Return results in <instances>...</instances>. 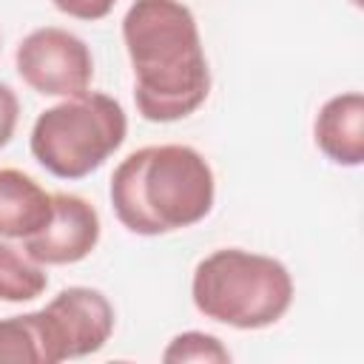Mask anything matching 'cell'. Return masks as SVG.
Instances as JSON below:
<instances>
[{"label": "cell", "mask_w": 364, "mask_h": 364, "mask_svg": "<svg viewBox=\"0 0 364 364\" xmlns=\"http://www.w3.org/2000/svg\"><path fill=\"white\" fill-rule=\"evenodd\" d=\"M20 122V100L17 91L6 82H0V148H6L17 131Z\"/></svg>", "instance_id": "5bb4252c"}, {"label": "cell", "mask_w": 364, "mask_h": 364, "mask_svg": "<svg viewBox=\"0 0 364 364\" xmlns=\"http://www.w3.org/2000/svg\"><path fill=\"white\" fill-rule=\"evenodd\" d=\"M134 71V102L148 122H179L210 94L199 23L182 0H134L122 17Z\"/></svg>", "instance_id": "6da1fadb"}, {"label": "cell", "mask_w": 364, "mask_h": 364, "mask_svg": "<svg viewBox=\"0 0 364 364\" xmlns=\"http://www.w3.org/2000/svg\"><path fill=\"white\" fill-rule=\"evenodd\" d=\"M296 284L284 262L245 250L219 247L196 262L191 276L193 307L233 330H264L284 318Z\"/></svg>", "instance_id": "3957f363"}, {"label": "cell", "mask_w": 364, "mask_h": 364, "mask_svg": "<svg viewBox=\"0 0 364 364\" xmlns=\"http://www.w3.org/2000/svg\"><path fill=\"white\" fill-rule=\"evenodd\" d=\"M37 318L46 336L48 364L100 353L117 327V313L108 296L85 284L63 287L46 307L37 310Z\"/></svg>", "instance_id": "8992f818"}, {"label": "cell", "mask_w": 364, "mask_h": 364, "mask_svg": "<svg viewBox=\"0 0 364 364\" xmlns=\"http://www.w3.org/2000/svg\"><path fill=\"white\" fill-rule=\"evenodd\" d=\"M51 193L20 168H0V239H28L51 219Z\"/></svg>", "instance_id": "9c48e42d"}, {"label": "cell", "mask_w": 364, "mask_h": 364, "mask_svg": "<svg viewBox=\"0 0 364 364\" xmlns=\"http://www.w3.org/2000/svg\"><path fill=\"white\" fill-rule=\"evenodd\" d=\"M230 358L233 355L222 344V338L213 333H202V330L176 333L162 350L165 364H191V361L193 364H228Z\"/></svg>", "instance_id": "7c38bea8"}, {"label": "cell", "mask_w": 364, "mask_h": 364, "mask_svg": "<svg viewBox=\"0 0 364 364\" xmlns=\"http://www.w3.org/2000/svg\"><path fill=\"white\" fill-rule=\"evenodd\" d=\"M353 6H361V0H353Z\"/></svg>", "instance_id": "9a60e30c"}, {"label": "cell", "mask_w": 364, "mask_h": 364, "mask_svg": "<svg viewBox=\"0 0 364 364\" xmlns=\"http://www.w3.org/2000/svg\"><path fill=\"white\" fill-rule=\"evenodd\" d=\"M128 117L119 100L102 91L65 97L40 111L28 148L40 168L57 179H82L102 168L125 142Z\"/></svg>", "instance_id": "277c9868"}, {"label": "cell", "mask_w": 364, "mask_h": 364, "mask_svg": "<svg viewBox=\"0 0 364 364\" xmlns=\"http://www.w3.org/2000/svg\"><path fill=\"white\" fill-rule=\"evenodd\" d=\"M51 202H54L51 219L46 222V228L23 239V250L46 267L77 264L88 259L102 236L100 210L85 196L65 191L51 193Z\"/></svg>", "instance_id": "52a82bcc"}, {"label": "cell", "mask_w": 364, "mask_h": 364, "mask_svg": "<svg viewBox=\"0 0 364 364\" xmlns=\"http://www.w3.org/2000/svg\"><path fill=\"white\" fill-rule=\"evenodd\" d=\"M46 287H48L46 264L34 262L23 247L11 245L9 239H0V301L6 304L34 301L46 293Z\"/></svg>", "instance_id": "30bf717a"}, {"label": "cell", "mask_w": 364, "mask_h": 364, "mask_svg": "<svg viewBox=\"0 0 364 364\" xmlns=\"http://www.w3.org/2000/svg\"><path fill=\"white\" fill-rule=\"evenodd\" d=\"M20 80L40 97H77L91 88L94 57L82 37L60 26L28 31L14 51Z\"/></svg>", "instance_id": "5b68a950"}, {"label": "cell", "mask_w": 364, "mask_h": 364, "mask_svg": "<svg viewBox=\"0 0 364 364\" xmlns=\"http://www.w3.org/2000/svg\"><path fill=\"white\" fill-rule=\"evenodd\" d=\"M108 196L125 230L165 236L199 225L213 210L216 176L191 145H145L114 168Z\"/></svg>", "instance_id": "7a4b0ae2"}, {"label": "cell", "mask_w": 364, "mask_h": 364, "mask_svg": "<svg viewBox=\"0 0 364 364\" xmlns=\"http://www.w3.org/2000/svg\"><path fill=\"white\" fill-rule=\"evenodd\" d=\"M51 6H54L57 11H63L65 17L94 23V20L108 17V14L114 11L117 0H51Z\"/></svg>", "instance_id": "4fadbf2b"}, {"label": "cell", "mask_w": 364, "mask_h": 364, "mask_svg": "<svg viewBox=\"0 0 364 364\" xmlns=\"http://www.w3.org/2000/svg\"><path fill=\"white\" fill-rule=\"evenodd\" d=\"M316 148L341 168L364 162V97L361 91L333 94L313 119Z\"/></svg>", "instance_id": "ba28073f"}, {"label": "cell", "mask_w": 364, "mask_h": 364, "mask_svg": "<svg viewBox=\"0 0 364 364\" xmlns=\"http://www.w3.org/2000/svg\"><path fill=\"white\" fill-rule=\"evenodd\" d=\"M0 364H48L37 310L0 318Z\"/></svg>", "instance_id": "8fae6325"}]
</instances>
